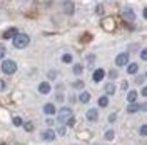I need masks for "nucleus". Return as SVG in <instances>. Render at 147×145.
I'll use <instances>...</instances> for the list:
<instances>
[{
  "label": "nucleus",
  "mask_w": 147,
  "mask_h": 145,
  "mask_svg": "<svg viewBox=\"0 0 147 145\" xmlns=\"http://www.w3.org/2000/svg\"><path fill=\"white\" fill-rule=\"evenodd\" d=\"M12 42H13V47L15 48H25L30 44V37L27 34H17V35L12 38Z\"/></svg>",
  "instance_id": "nucleus-1"
},
{
  "label": "nucleus",
  "mask_w": 147,
  "mask_h": 145,
  "mask_svg": "<svg viewBox=\"0 0 147 145\" xmlns=\"http://www.w3.org/2000/svg\"><path fill=\"white\" fill-rule=\"evenodd\" d=\"M2 72L7 73V75H12V73L17 72V64L13 60H3L2 62Z\"/></svg>",
  "instance_id": "nucleus-2"
},
{
  "label": "nucleus",
  "mask_w": 147,
  "mask_h": 145,
  "mask_svg": "<svg viewBox=\"0 0 147 145\" xmlns=\"http://www.w3.org/2000/svg\"><path fill=\"white\" fill-rule=\"evenodd\" d=\"M70 117H74L72 115V110L69 109V107H62V109L59 110V115H57V120L60 122V124H65L67 120Z\"/></svg>",
  "instance_id": "nucleus-3"
},
{
  "label": "nucleus",
  "mask_w": 147,
  "mask_h": 145,
  "mask_svg": "<svg viewBox=\"0 0 147 145\" xmlns=\"http://www.w3.org/2000/svg\"><path fill=\"white\" fill-rule=\"evenodd\" d=\"M129 62V54H119L115 57V65L117 67H124V65H127Z\"/></svg>",
  "instance_id": "nucleus-4"
},
{
  "label": "nucleus",
  "mask_w": 147,
  "mask_h": 145,
  "mask_svg": "<svg viewBox=\"0 0 147 145\" xmlns=\"http://www.w3.org/2000/svg\"><path fill=\"white\" fill-rule=\"evenodd\" d=\"M120 15H122V18H125V20H129V22L136 20V13H134V10L132 9H124Z\"/></svg>",
  "instance_id": "nucleus-5"
},
{
  "label": "nucleus",
  "mask_w": 147,
  "mask_h": 145,
  "mask_svg": "<svg viewBox=\"0 0 147 145\" xmlns=\"http://www.w3.org/2000/svg\"><path fill=\"white\" fill-rule=\"evenodd\" d=\"M42 138H44V140H47V142H52V140H55V130H52V128H47L45 132H42Z\"/></svg>",
  "instance_id": "nucleus-6"
},
{
  "label": "nucleus",
  "mask_w": 147,
  "mask_h": 145,
  "mask_svg": "<svg viewBox=\"0 0 147 145\" xmlns=\"http://www.w3.org/2000/svg\"><path fill=\"white\" fill-rule=\"evenodd\" d=\"M102 27L105 28V30H114V28H115L114 18H104V20H102Z\"/></svg>",
  "instance_id": "nucleus-7"
},
{
  "label": "nucleus",
  "mask_w": 147,
  "mask_h": 145,
  "mask_svg": "<svg viewBox=\"0 0 147 145\" xmlns=\"http://www.w3.org/2000/svg\"><path fill=\"white\" fill-rule=\"evenodd\" d=\"M17 34H18L17 28L12 27V28H9V30H5V32H3V38H5V40H12V38L17 35Z\"/></svg>",
  "instance_id": "nucleus-8"
},
{
  "label": "nucleus",
  "mask_w": 147,
  "mask_h": 145,
  "mask_svg": "<svg viewBox=\"0 0 147 145\" xmlns=\"http://www.w3.org/2000/svg\"><path fill=\"white\" fill-rule=\"evenodd\" d=\"M104 75H105V72H104L102 68H97L95 72L92 73V80H94L95 83H97V82H100L102 79H104Z\"/></svg>",
  "instance_id": "nucleus-9"
},
{
  "label": "nucleus",
  "mask_w": 147,
  "mask_h": 145,
  "mask_svg": "<svg viewBox=\"0 0 147 145\" xmlns=\"http://www.w3.org/2000/svg\"><path fill=\"white\" fill-rule=\"evenodd\" d=\"M38 92H40L42 95H47V93L50 92V83H49V82H42V83L38 85Z\"/></svg>",
  "instance_id": "nucleus-10"
},
{
  "label": "nucleus",
  "mask_w": 147,
  "mask_h": 145,
  "mask_svg": "<svg viewBox=\"0 0 147 145\" xmlns=\"http://www.w3.org/2000/svg\"><path fill=\"white\" fill-rule=\"evenodd\" d=\"M74 9H75V7H74L72 2H70V0H65V2H64V12H65V13L72 15V13H74Z\"/></svg>",
  "instance_id": "nucleus-11"
},
{
  "label": "nucleus",
  "mask_w": 147,
  "mask_h": 145,
  "mask_svg": "<svg viewBox=\"0 0 147 145\" xmlns=\"http://www.w3.org/2000/svg\"><path fill=\"white\" fill-rule=\"evenodd\" d=\"M97 118H99V112L95 109H90L87 112V120H89V122H95Z\"/></svg>",
  "instance_id": "nucleus-12"
},
{
  "label": "nucleus",
  "mask_w": 147,
  "mask_h": 145,
  "mask_svg": "<svg viewBox=\"0 0 147 145\" xmlns=\"http://www.w3.org/2000/svg\"><path fill=\"white\" fill-rule=\"evenodd\" d=\"M44 112H45L47 115H54V113H55L54 103H45V105H44Z\"/></svg>",
  "instance_id": "nucleus-13"
},
{
  "label": "nucleus",
  "mask_w": 147,
  "mask_h": 145,
  "mask_svg": "<svg viewBox=\"0 0 147 145\" xmlns=\"http://www.w3.org/2000/svg\"><path fill=\"white\" fill-rule=\"evenodd\" d=\"M137 110H140V105H137L136 102H130V105L127 107V112L129 113H134V112H137Z\"/></svg>",
  "instance_id": "nucleus-14"
},
{
  "label": "nucleus",
  "mask_w": 147,
  "mask_h": 145,
  "mask_svg": "<svg viewBox=\"0 0 147 145\" xmlns=\"http://www.w3.org/2000/svg\"><path fill=\"white\" fill-rule=\"evenodd\" d=\"M79 100H80L82 103H87V102L90 100V93H89V92H82V93L79 95Z\"/></svg>",
  "instance_id": "nucleus-15"
},
{
  "label": "nucleus",
  "mask_w": 147,
  "mask_h": 145,
  "mask_svg": "<svg viewBox=\"0 0 147 145\" xmlns=\"http://www.w3.org/2000/svg\"><path fill=\"white\" fill-rule=\"evenodd\" d=\"M127 72L130 73V75H136V73L139 72V65H137V64H130V65L127 67Z\"/></svg>",
  "instance_id": "nucleus-16"
},
{
  "label": "nucleus",
  "mask_w": 147,
  "mask_h": 145,
  "mask_svg": "<svg viewBox=\"0 0 147 145\" xmlns=\"http://www.w3.org/2000/svg\"><path fill=\"white\" fill-rule=\"evenodd\" d=\"M127 100H129V102H136V100H137V92H136V90H130L127 93Z\"/></svg>",
  "instance_id": "nucleus-17"
},
{
  "label": "nucleus",
  "mask_w": 147,
  "mask_h": 145,
  "mask_svg": "<svg viewBox=\"0 0 147 145\" xmlns=\"http://www.w3.org/2000/svg\"><path fill=\"white\" fill-rule=\"evenodd\" d=\"M99 105L100 107H107L109 105V97H100L99 99Z\"/></svg>",
  "instance_id": "nucleus-18"
},
{
  "label": "nucleus",
  "mask_w": 147,
  "mask_h": 145,
  "mask_svg": "<svg viewBox=\"0 0 147 145\" xmlns=\"http://www.w3.org/2000/svg\"><path fill=\"white\" fill-rule=\"evenodd\" d=\"M105 92H107L109 95H112V93L115 92V87H114V83H107V85H105Z\"/></svg>",
  "instance_id": "nucleus-19"
},
{
  "label": "nucleus",
  "mask_w": 147,
  "mask_h": 145,
  "mask_svg": "<svg viewBox=\"0 0 147 145\" xmlns=\"http://www.w3.org/2000/svg\"><path fill=\"white\" fill-rule=\"evenodd\" d=\"M22 125H24V128H25L27 132H32V130H34V124H32V122H24Z\"/></svg>",
  "instance_id": "nucleus-20"
},
{
  "label": "nucleus",
  "mask_w": 147,
  "mask_h": 145,
  "mask_svg": "<svg viewBox=\"0 0 147 145\" xmlns=\"http://www.w3.org/2000/svg\"><path fill=\"white\" fill-rule=\"evenodd\" d=\"M82 65L80 64H77V65H74V73H75V75H80V73H82Z\"/></svg>",
  "instance_id": "nucleus-21"
},
{
  "label": "nucleus",
  "mask_w": 147,
  "mask_h": 145,
  "mask_svg": "<svg viewBox=\"0 0 147 145\" xmlns=\"http://www.w3.org/2000/svg\"><path fill=\"white\" fill-rule=\"evenodd\" d=\"M12 124H13L15 127H20V125L24 124V120H22L20 117H13V120H12Z\"/></svg>",
  "instance_id": "nucleus-22"
},
{
  "label": "nucleus",
  "mask_w": 147,
  "mask_h": 145,
  "mask_svg": "<svg viewBox=\"0 0 147 145\" xmlns=\"http://www.w3.org/2000/svg\"><path fill=\"white\" fill-rule=\"evenodd\" d=\"M62 62H64V64H70V62H72V55L65 54L64 57H62Z\"/></svg>",
  "instance_id": "nucleus-23"
},
{
  "label": "nucleus",
  "mask_w": 147,
  "mask_h": 145,
  "mask_svg": "<svg viewBox=\"0 0 147 145\" xmlns=\"http://www.w3.org/2000/svg\"><path fill=\"white\" fill-rule=\"evenodd\" d=\"M5 55H7V48H5V45H2V44H0V60H2Z\"/></svg>",
  "instance_id": "nucleus-24"
},
{
  "label": "nucleus",
  "mask_w": 147,
  "mask_h": 145,
  "mask_svg": "<svg viewBox=\"0 0 147 145\" xmlns=\"http://www.w3.org/2000/svg\"><path fill=\"white\" fill-rule=\"evenodd\" d=\"M72 87H74V89H84V82H82V80L74 82V83H72Z\"/></svg>",
  "instance_id": "nucleus-25"
},
{
  "label": "nucleus",
  "mask_w": 147,
  "mask_h": 145,
  "mask_svg": "<svg viewBox=\"0 0 147 145\" xmlns=\"http://www.w3.org/2000/svg\"><path fill=\"white\" fill-rule=\"evenodd\" d=\"M104 137H105V140H112V138H114V132H112V130H107Z\"/></svg>",
  "instance_id": "nucleus-26"
},
{
  "label": "nucleus",
  "mask_w": 147,
  "mask_h": 145,
  "mask_svg": "<svg viewBox=\"0 0 147 145\" xmlns=\"http://www.w3.org/2000/svg\"><path fill=\"white\" fill-rule=\"evenodd\" d=\"M65 124H67L69 127H72V125H75V118H74V117H70L69 120H67V122H65Z\"/></svg>",
  "instance_id": "nucleus-27"
},
{
  "label": "nucleus",
  "mask_w": 147,
  "mask_h": 145,
  "mask_svg": "<svg viewBox=\"0 0 147 145\" xmlns=\"http://www.w3.org/2000/svg\"><path fill=\"white\" fill-rule=\"evenodd\" d=\"M139 132H140V135H142V137H144V135H147V127H146V125H142Z\"/></svg>",
  "instance_id": "nucleus-28"
},
{
  "label": "nucleus",
  "mask_w": 147,
  "mask_h": 145,
  "mask_svg": "<svg viewBox=\"0 0 147 145\" xmlns=\"http://www.w3.org/2000/svg\"><path fill=\"white\" fill-rule=\"evenodd\" d=\"M95 12H97L99 15H102V13H104V5H97V9H95Z\"/></svg>",
  "instance_id": "nucleus-29"
},
{
  "label": "nucleus",
  "mask_w": 147,
  "mask_h": 145,
  "mask_svg": "<svg viewBox=\"0 0 147 145\" xmlns=\"http://www.w3.org/2000/svg\"><path fill=\"white\" fill-rule=\"evenodd\" d=\"M136 82H137V83H144V82H146V75H140Z\"/></svg>",
  "instance_id": "nucleus-30"
},
{
  "label": "nucleus",
  "mask_w": 147,
  "mask_h": 145,
  "mask_svg": "<svg viewBox=\"0 0 147 145\" xmlns=\"http://www.w3.org/2000/svg\"><path fill=\"white\" fill-rule=\"evenodd\" d=\"M140 58H142V60H147V50H142V52H140Z\"/></svg>",
  "instance_id": "nucleus-31"
},
{
  "label": "nucleus",
  "mask_w": 147,
  "mask_h": 145,
  "mask_svg": "<svg viewBox=\"0 0 147 145\" xmlns=\"http://www.w3.org/2000/svg\"><path fill=\"white\" fill-rule=\"evenodd\" d=\"M45 122H47V125H49V127H52V125H54V120H52V118H47Z\"/></svg>",
  "instance_id": "nucleus-32"
},
{
  "label": "nucleus",
  "mask_w": 147,
  "mask_h": 145,
  "mask_svg": "<svg viewBox=\"0 0 147 145\" xmlns=\"http://www.w3.org/2000/svg\"><path fill=\"white\" fill-rule=\"evenodd\" d=\"M59 134H60V135H65V127H60V128H59Z\"/></svg>",
  "instance_id": "nucleus-33"
},
{
  "label": "nucleus",
  "mask_w": 147,
  "mask_h": 145,
  "mask_svg": "<svg viewBox=\"0 0 147 145\" xmlns=\"http://www.w3.org/2000/svg\"><path fill=\"white\" fill-rule=\"evenodd\" d=\"M3 89H5V82H3V80H0V92L3 90Z\"/></svg>",
  "instance_id": "nucleus-34"
},
{
  "label": "nucleus",
  "mask_w": 147,
  "mask_h": 145,
  "mask_svg": "<svg viewBox=\"0 0 147 145\" xmlns=\"http://www.w3.org/2000/svg\"><path fill=\"white\" fill-rule=\"evenodd\" d=\"M109 122H115V113H112L109 117Z\"/></svg>",
  "instance_id": "nucleus-35"
},
{
  "label": "nucleus",
  "mask_w": 147,
  "mask_h": 145,
  "mask_svg": "<svg viewBox=\"0 0 147 145\" xmlns=\"http://www.w3.org/2000/svg\"><path fill=\"white\" fill-rule=\"evenodd\" d=\"M0 145H5V144H0Z\"/></svg>",
  "instance_id": "nucleus-36"
}]
</instances>
